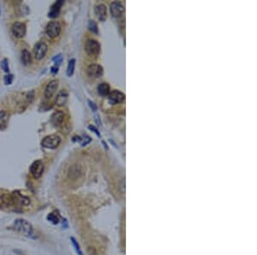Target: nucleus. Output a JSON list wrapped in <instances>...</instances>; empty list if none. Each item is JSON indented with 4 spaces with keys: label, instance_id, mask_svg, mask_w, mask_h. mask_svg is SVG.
Returning a JSON list of instances; mask_svg holds the SVG:
<instances>
[{
    "label": "nucleus",
    "instance_id": "obj_1",
    "mask_svg": "<svg viewBox=\"0 0 257 255\" xmlns=\"http://www.w3.org/2000/svg\"><path fill=\"white\" fill-rule=\"evenodd\" d=\"M12 229L27 237H31L33 234V225L27 220L22 218L15 220L12 225Z\"/></svg>",
    "mask_w": 257,
    "mask_h": 255
},
{
    "label": "nucleus",
    "instance_id": "obj_2",
    "mask_svg": "<svg viewBox=\"0 0 257 255\" xmlns=\"http://www.w3.org/2000/svg\"><path fill=\"white\" fill-rule=\"evenodd\" d=\"M60 143H61V138H60V137L57 136V135L53 134L47 136V137H46L45 138H43L42 142H41V145H42L43 147H45V148L54 149L59 146Z\"/></svg>",
    "mask_w": 257,
    "mask_h": 255
},
{
    "label": "nucleus",
    "instance_id": "obj_3",
    "mask_svg": "<svg viewBox=\"0 0 257 255\" xmlns=\"http://www.w3.org/2000/svg\"><path fill=\"white\" fill-rule=\"evenodd\" d=\"M60 33H61V24L59 23V22L53 21L46 25V34L49 38H56L60 34Z\"/></svg>",
    "mask_w": 257,
    "mask_h": 255
},
{
    "label": "nucleus",
    "instance_id": "obj_4",
    "mask_svg": "<svg viewBox=\"0 0 257 255\" xmlns=\"http://www.w3.org/2000/svg\"><path fill=\"white\" fill-rule=\"evenodd\" d=\"M85 51L89 56H97L100 52V43L95 40H88L85 44Z\"/></svg>",
    "mask_w": 257,
    "mask_h": 255
},
{
    "label": "nucleus",
    "instance_id": "obj_5",
    "mask_svg": "<svg viewBox=\"0 0 257 255\" xmlns=\"http://www.w3.org/2000/svg\"><path fill=\"white\" fill-rule=\"evenodd\" d=\"M48 47L45 42H38L33 47V57L37 60H41L45 58L46 54L47 53Z\"/></svg>",
    "mask_w": 257,
    "mask_h": 255
},
{
    "label": "nucleus",
    "instance_id": "obj_6",
    "mask_svg": "<svg viewBox=\"0 0 257 255\" xmlns=\"http://www.w3.org/2000/svg\"><path fill=\"white\" fill-rule=\"evenodd\" d=\"M44 172V165L41 161H35L33 162L30 167V173L34 179H39L41 177Z\"/></svg>",
    "mask_w": 257,
    "mask_h": 255
},
{
    "label": "nucleus",
    "instance_id": "obj_7",
    "mask_svg": "<svg viewBox=\"0 0 257 255\" xmlns=\"http://www.w3.org/2000/svg\"><path fill=\"white\" fill-rule=\"evenodd\" d=\"M26 25L23 23L15 22L12 25V33L15 38L22 39L23 38L26 34Z\"/></svg>",
    "mask_w": 257,
    "mask_h": 255
},
{
    "label": "nucleus",
    "instance_id": "obj_8",
    "mask_svg": "<svg viewBox=\"0 0 257 255\" xmlns=\"http://www.w3.org/2000/svg\"><path fill=\"white\" fill-rule=\"evenodd\" d=\"M125 99V96L121 91L113 90L108 95V101L111 104H118L123 102Z\"/></svg>",
    "mask_w": 257,
    "mask_h": 255
},
{
    "label": "nucleus",
    "instance_id": "obj_9",
    "mask_svg": "<svg viewBox=\"0 0 257 255\" xmlns=\"http://www.w3.org/2000/svg\"><path fill=\"white\" fill-rule=\"evenodd\" d=\"M87 73L89 77L98 78V77H100L103 75V68H102V66H100V65L94 64V65H91L87 67Z\"/></svg>",
    "mask_w": 257,
    "mask_h": 255
},
{
    "label": "nucleus",
    "instance_id": "obj_10",
    "mask_svg": "<svg viewBox=\"0 0 257 255\" xmlns=\"http://www.w3.org/2000/svg\"><path fill=\"white\" fill-rule=\"evenodd\" d=\"M11 197L14 204H19L23 206H28L30 204V199L29 197L21 194L18 192H14L11 195Z\"/></svg>",
    "mask_w": 257,
    "mask_h": 255
},
{
    "label": "nucleus",
    "instance_id": "obj_11",
    "mask_svg": "<svg viewBox=\"0 0 257 255\" xmlns=\"http://www.w3.org/2000/svg\"><path fill=\"white\" fill-rule=\"evenodd\" d=\"M58 88V82L57 80H53L48 83L46 89H45V97L46 99H51L55 95Z\"/></svg>",
    "mask_w": 257,
    "mask_h": 255
},
{
    "label": "nucleus",
    "instance_id": "obj_12",
    "mask_svg": "<svg viewBox=\"0 0 257 255\" xmlns=\"http://www.w3.org/2000/svg\"><path fill=\"white\" fill-rule=\"evenodd\" d=\"M110 10L114 17H118L124 13V7L120 2H113L110 6Z\"/></svg>",
    "mask_w": 257,
    "mask_h": 255
},
{
    "label": "nucleus",
    "instance_id": "obj_13",
    "mask_svg": "<svg viewBox=\"0 0 257 255\" xmlns=\"http://www.w3.org/2000/svg\"><path fill=\"white\" fill-rule=\"evenodd\" d=\"M81 173H82V170L80 165H73L71 168L69 170L68 173V177L71 180H77L81 177Z\"/></svg>",
    "mask_w": 257,
    "mask_h": 255
},
{
    "label": "nucleus",
    "instance_id": "obj_14",
    "mask_svg": "<svg viewBox=\"0 0 257 255\" xmlns=\"http://www.w3.org/2000/svg\"><path fill=\"white\" fill-rule=\"evenodd\" d=\"M63 118H64V114L62 111H56L55 113H53L51 117V122L54 126H59L62 125Z\"/></svg>",
    "mask_w": 257,
    "mask_h": 255
},
{
    "label": "nucleus",
    "instance_id": "obj_15",
    "mask_svg": "<svg viewBox=\"0 0 257 255\" xmlns=\"http://www.w3.org/2000/svg\"><path fill=\"white\" fill-rule=\"evenodd\" d=\"M94 11H95V14L97 15V17L99 18V20L101 22H105L106 20V17H107V10H106L105 5H103V4L97 5Z\"/></svg>",
    "mask_w": 257,
    "mask_h": 255
},
{
    "label": "nucleus",
    "instance_id": "obj_16",
    "mask_svg": "<svg viewBox=\"0 0 257 255\" xmlns=\"http://www.w3.org/2000/svg\"><path fill=\"white\" fill-rule=\"evenodd\" d=\"M63 5V1H62V0H59V1L56 2V3L52 6L48 16H49V17H52V18L57 17V16L59 15V12H60V10H61V7H62Z\"/></svg>",
    "mask_w": 257,
    "mask_h": 255
},
{
    "label": "nucleus",
    "instance_id": "obj_17",
    "mask_svg": "<svg viewBox=\"0 0 257 255\" xmlns=\"http://www.w3.org/2000/svg\"><path fill=\"white\" fill-rule=\"evenodd\" d=\"M14 203L12 200L11 195L9 196V195L4 194L0 196V208H8V207L11 206Z\"/></svg>",
    "mask_w": 257,
    "mask_h": 255
},
{
    "label": "nucleus",
    "instance_id": "obj_18",
    "mask_svg": "<svg viewBox=\"0 0 257 255\" xmlns=\"http://www.w3.org/2000/svg\"><path fill=\"white\" fill-rule=\"evenodd\" d=\"M68 100V93L66 90H61L57 94V98H56V104L57 106L62 107L65 105Z\"/></svg>",
    "mask_w": 257,
    "mask_h": 255
},
{
    "label": "nucleus",
    "instance_id": "obj_19",
    "mask_svg": "<svg viewBox=\"0 0 257 255\" xmlns=\"http://www.w3.org/2000/svg\"><path fill=\"white\" fill-rule=\"evenodd\" d=\"M10 115L6 111H0V130H4L7 127Z\"/></svg>",
    "mask_w": 257,
    "mask_h": 255
},
{
    "label": "nucleus",
    "instance_id": "obj_20",
    "mask_svg": "<svg viewBox=\"0 0 257 255\" xmlns=\"http://www.w3.org/2000/svg\"><path fill=\"white\" fill-rule=\"evenodd\" d=\"M98 92H99V94H100V96H108L110 94V86L108 83H106V82H102V83H100V85L98 86Z\"/></svg>",
    "mask_w": 257,
    "mask_h": 255
},
{
    "label": "nucleus",
    "instance_id": "obj_21",
    "mask_svg": "<svg viewBox=\"0 0 257 255\" xmlns=\"http://www.w3.org/2000/svg\"><path fill=\"white\" fill-rule=\"evenodd\" d=\"M22 62L24 65H28L31 63V54L27 49H24L22 53Z\"/></svg>",
    "mask_w": 257,
    "mask_h": 255
},
{
    "label": "nucleus",
    "instance_id": "obj_22",
    "mask_svg": "<svg viewBox=\"0 0 257 255\" xmlns=\"http://www.w3.org/2000/svg\"><path fill=\"white\" fill-rule=\"evenodd\" d=\"M75 65H76V60L72 58L69 61L68 66H67V76L68 77H71L73 75L74 71H75Z\"/></svg>",
    "mask_w": 257,
    "mask_h": 255
},
{
    "label": "nucleus",
    "instance_id": "obj_23",
    "mask_svg": "<svg viewBox=\"0 0 257 255\" xmlns=\"http://www.w3.org/2000/svg\"><path fill=\"white\" fill-rule=\"evenodd\" d=\"M70 241H71L72 245H73V246H74L75 251H76V253H77V255H83V253H82V250H81V246H80V245H79L78 241L76 240V238H75V237H73V236H71V237H70Z\"/></svg>",
    "mask_w": 257,
    "mask_h": 255
},
{
    "label": "nucleus",
    "instance_id": "obj_24",
    "mask_svg": "<svg viewBox=\"0 0 257 255\" xmlns=\"http://www.w3.org/2000/svg\"><path fill=\"white\" fill-rule=\"evenodd\" d=\"M47 220L51 222L53 224H58L59 223V217L54 213H50L47 216Z\"/></svg>",
    "mask_w": 257,
    "mask_h": 255
},
{
    "label": "nucleus",
    "instance_id": "obj_25",
    "mask_svg": "<svg viewBox=\"0 0 257 255\" xmlns=\"http://www.w3.org/2000/svg\"><path fill=\"white\" fill-rule=\"evenodd\" d=\"M88 29L93 33H94V34H98L99 33L98 26L96 24L95 22H94V21H89V23H88Z\"/></svg>",
    "mask_w": 257,
    "mask_h": 255
},
{
    "label": "nucleus",
    "instance_id": "obj_26",
    "mask_svg": "<svg viewBox=\"0 0 257 255\" xmlns=\"http://www.w3.org/2000/svg\"><path fill=\"white\" fill-rule=\"evenodd\" d=\"M1 67H2V69L5 71V72H9L10 70H9V66H8V61H7L6 58L1 62Z\"/></svg>",
    "mask_w": 257,
    "mask_h": 255
},
{
    "label": "nucleus",
    "instance_id": "obj_27",
    "mask_svg": "<svg viewBox=\"0 0 257 255\" xmlns=\"http://www.w3.org/2000/svg\"><path fill=\"white\" fill-rule=\"evenodd\" d=\"M12 81H13V76L12 75H8V76H5V82L6 85L10 84L12 82Z\"/></svg>",
    "mask_w": 257,
    "mask_h": 255
},
{
    "label": "nucleus",
    "instance_id": "obj_28",
    "mask_svg": "<svg viewBox=\"0 0 257 255\" xmlns=\"http://www.w3.org/2000/svg\"><path fill=\"white\" fill-rule=\"evenodd\" d=\"M53 60H54V61H56V64L57 63V65H60V64H61V62H62V60H63L62 56H61V55L59 54V55H57V57H55V58H53Z\"/></svg>",
    "mask_w": 257,
    "mask_h": 255
},
{
    "label": "nucleus",
    "instance_id": "obj_29",
    "mask_svg": "<svg viewBox=\"0 0 257 255\" xmlns=\"http://www.w3.org/2000/svg\"><path fill=\"white\" fill-rule=\"evenodd\" d=\"M88 129L91 131H94V132H95L96 134L98 135L99 137H100V132H99V131L97 130L94 125H89V126H88Z\"/></svg>",
    "mask_w": 257,
    "mask_h": 255
},
{
    "label": "nucleus",
    "instance_id": "obj_30",
    "mask_svg": "<svg viewBox=\"0 0 257 255\" xmlns=\"http://www.w3.org/2000/svg\"><path fill=\"white\" fill-rule=\"evenodd\" d=\"M51 72H52L53 74H56V73H57V72H58V67H57V65L53 66V67H52V70H51Z\"/></svg>",
    "mask_w": 257,
    "mask_h": 255
},
{
    "label": "nucleus",
    "instance_id": "obj_31",
    "mask_svg": "<svg viewBox=\"0 0 257 255\" xmlns=\"http://www.w3.org/2000/svg\"><path fill=\"white\" fill-rule=\"evenodd\" d=\"M89 105H90L91 107H92V108L94 109V111H95L96 110V108H97V107H96V106H95V105H94V103H93V102H91V101H89Z\"/></svg>",
    "mask_w": 257,
    "mask_h": 255
}]
</instances>
